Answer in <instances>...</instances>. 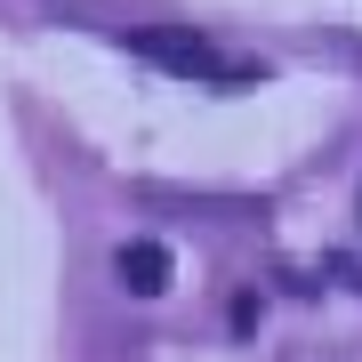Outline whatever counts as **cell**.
<instances>
[{
  "label": "cell",
  "mask_w": 362,
  "mask_h": 362,
  "mask_svg": "<svg viewBox=\"0 0 362 362\" xmlns=\"http://www.w3.org/2000/svg\"><path fill=\"white\" fill-rule=\"evenodd\" d=\"M113 274H121V290H129V298H161L177 266H169V250H161V242H121Z\"/></svg>",
  "instance_id": "2"
},
{
  "label": "cell",
  "mask_w": 362,
  "mask_h": 362,
  "mask_svg": "<svg viewBox=\"0 0 362 362\" xmlns=\"http://www.w3.org/2000/svg\"><path fill=\"white\" fill-rule=\"evenodd\" d=\"M129 49L145 57V65L177 73V81H242V65H233V57H218L202 33H177V25H145V33H129Z\"/></svg>",
  "instance_id": "1"
}]
</instances>
